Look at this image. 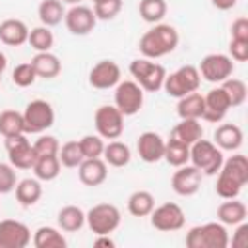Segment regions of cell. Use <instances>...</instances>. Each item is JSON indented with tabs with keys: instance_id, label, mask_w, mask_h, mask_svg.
<instances>
[{
	"instance_id": "6da1fadb",
	"label": "cell",
	"mask_w": 248,
	"mask_h": 248,
	"mask_svg": "<svg viewBox=\"0 0 248 248\" xmlns=\"http://www.w3.org/2000/svg\"><path fill=\"white\" fill-rule=\"evenodd\" d=\"M217 174H219L217 184H215L217 196L223 200L238 198L242 186H246V182H248V159H246V155L234 153L229 159H223V165H221Z\"/></svg>"
},
{
	"instance_id": "7a4b0ae2",
	"label": "cell",
	"mask_w": 248,
	"mask_h": 248,
	"mask_svg": "<svg viewBox=\"0 0 248 248\" xmlns=\"http://www.w3.org/2000/svg\"><path fill=\"white\" fill-rule=\"evenodd\" d=\"M178 31L169 25V23H153V27L149 31H145L138 43L140 52L143 54V58H163L167 54H170L176 46H178Z\"/></svg>"
},
{
	"instance_id": "3957f363",
	"label": "cell",
	"mask_w": 248,
	"mask_h": 248,
	"mask_svg": "<svg viewBox=\"0 0 248 248\" xmlns=\"http://www.w3.org/2000/svg\"><path fill=\"white\" fill-rule=\"evenodd\" d=\"M229 232L227 227L219 221L196 225L186 232V246L188 248H227L229 246Z\"/></svg>"
},
{
	"instance_id": "277c9868",
	"label": "cell",
	"mask_w": 248,
	"mask_h": 248,
	"mask_svg": "<svg viewBox=\"0 0 248 248\" xmlns=\"http://www.w3.org/2000/svg\"><path fill=\"white\" fill-rule=\"evenodd\" d=\"M130 74L134 81L147 93H157L163 89L167 70L163 64L153 62L151 58H136L130 62Z\"/></svg>"
},
{
	"instance_id": "5b68a950",
	"label": "cell",
	"mask_w": 248,
	"mask_h": 248,
	"mask_svg": "<svg viewBox=\"0 0 248 248\" xmlns=\"http://www.w3.org/2000/svg\"><path fill=\"white\" fill-rule=\"evenodd\" d=\"M190 163L205 176H215L223 165V151L209 140L200 138L190 145Z\"/></svg>"
},
{
	"instance_id": "8992f818",
	"label": "cell",
	"mask_w": 248,
	"mask_h": 248,
	"mask_svg": "<svg viewBox=\"0 0 248 248\" xmlns=\"http://www.w3.org/2000/svg\"><path fill=\"white\" fill-rule=\"evenodd\" d=\"M200 83H202V76L198 72V66L186 64V66H180L178 70H174L172 74H167L163 89L169 97L180 99L188 93L198 91Z\"/></svg>"
},
{
	"instance_id": "52a82bcc",
	"label": "cell",
	"mask_w": 248,
	"mask_h": 248,
	"mask_svg": "<svg viewBox=\"0 0 248 248\" xmlns=\"http://www.w3.org/2000/svg\"><path fill=\"white\" fill-rule=\"evenodd\" d=\"M122 215L114 203H97L85 213V225L95 234H110L120 227Z\"/></svg>"
},
{
	"instance_id": "ba28073f",
	"label": "cell",
	"mask_w": 248,
	"mask_h": 248,
	"mask_svg": "<svg viewBox=\"0 0 248 248\" xmlns=\"http://www.w3.org/2000/svg\"><path fill=\"white\" fill-rule=\"evenodd\" d=\"M21 114H23L25 134H43L54 124V108L45 99H33L31 103L25 105V110Z\"/></svg>"
},
{
	"instance_id": "9c48e42d",
	"label": "cell",
	"mask_w": 248,
	"mask_h": 248,
	"mask_svg": "<svg viewBox=\"0 0 248 248\" xmlns=\"http://www.w3.org/2000/svg\"><path fill=\"white\" fill-rule=\"evenodd\" d=\"M114 107L124 116H134L143 107V89L134 79H120L114 85Z\"/></svg>"
},
{
	"instance_id": "30bf717a",
	"label": "cell",
	"mask_w": 248,
	"mask_h": 248,
	"mask_svg": "<svg viewBox=\"0 0 248 248\" xmlns=\"http://www.w3.org/2000/svg\"><path fill=\"white\" fill-rule=\"evenodd\" d=\"M4 147L8 151V159H10L12 167H16L19 170H31L33 169L37 155L33 151V143L27 140V134L4 138Z\"/></svg>"
},
{
	"instance_id": "8fae6325",
	"label": "cell",
	"mask_w": 248,
	"mask_h": 248,
	"mask_svg": "<svg viewBox=\"0 0 248 248\" xmlns=\"http://www.w3.org/2000/svg\"><path fill=\"white\" fill-rule=\"evenodd\" d=\"M198 72L200 76L209 81V83H221L225 81L227 78L232 76L234 72V62L229 54H223V52H211V54H205L198 66Z\"/></svg>"
},
{
	"instance_id": "7c38bea8",
	"label": "cell",
	"mask_w": 248,
	"mask_h": 248,
	"mask_svg": "<svg viewBox=\"0 0 248 248\" xmlns=\"http://www.w3.org/2000/svg\"><path fill=\"white\" fill-rule=\"evenodd\" d=\"M95 130L103 140H118L124 132V114L114 105H103L93 116Z\"/></svg>"
},
{
	"instance_id": "4fadbf2b",
	"label": "cell",
	"mask_w": 248,
	"mask_h": 248,
	"mask_svg": "<svg viewBox=\"0 0 248 248\" xmlns=\"http://www.w3.org/2000/svg\"><path fill=\"white\" fill-rule=\"evenodd\" d=\"M149 221H151L153 229H157L161 232H172V231H180L184 227L186 215L178 203L165 202V203L153 207V211L149 213Z\"/></svg>"
},
{
	"instance_id": "5bb4252c",
	"label": "cell",
	"mask_w": 248,
	"mask_h": 248,
	"mask_svg": "<svg viewBox=\"0 0 248 248\" xmlns=\"http://www.w3.org/2000/svg\"><path fill=\"white\" fill-rule=\"evenodd\" d=\"M31 242V231L17 219L0 221V248H25Z\"/></svg>"
},
{
	"instance_id": "9a60e30c",
	"label": "cell",
	"mask_w": 248,
	"mask_h": 248,
	"mask_svg": "<svg viewBox=\"0 0 248 248\" xmlns=\"http://www.w3.org/2000/svg\"><path fill=\"white\" fill-rule=\"evenodd\" d=\"M202 170H198L194 165H182V167H176L172 178H170V186L174 190V194L182 196V198H190L194 196L200 186H202Z\"/></svg>"
},
{
	"instance_id": "2e32d148",
	"label": "cell",
	"mask_w": 248,
	"mask_h": 248,
	"mask_svg": "<svg viewBox=\"0 0 248 248\" xmlns=\"http://www.w3.org/2000/svg\"><path fill=\"white\" fill-rule=\"evenodd\" d=\"M203 107H205V108H203L202 120L211 122V124H219V122L227 116V112H229V108H231V101H229L225 89H223L221 85H217V87L209 89V91L203 95Z\"/></svg>"
},
{
	"instance_id": "e0dca14e",
	"label": "cell",
	"mask_w": 248,
	"mask_h": 248,
	"mask_svg": "<svg viewBox=\"0 0 248 248\" xmlns=\"http://www.w3.org/2000/svg\"><path fill=\"white\" fill-rule=\"evenodd\" d=\"M64 23H66V29L72 33V35H78V37H83V35H89L97 23V17L93 14V8H87V6H81V4H76L72 6L66 16H64Z\"/></svg>"
},
{
	"instance_id": "ac0fdd59",
	"label": "cell",
	"mask_w": 248,
	"mask_h": 248,
	"mask_svg": "<svg viewBox=\"0 0 248 248\" xmlns=\"http://www.w3.org/2000/svg\"><path fill=\"white\" fill-rule=\"evenodd\" d=\"M122 70L114 60H99L89 70V85L95 89H110L120 81Z\"/></svg>"
},
{
	"instance_id": "d6986e66",
	"label": "cell",
	"mask_w": 248,
	"mask_h": 248,
	"mask_svg": "<svg viewBox=\"0 0 248 248\" xmlns=\"http://www.w3.org/2000/svg\"><path fill=\"white\" fill-rule=\"evenodd\" d=\"M138 155L143 163H157L163 159V153H165V140L161 138V134L157 132H143L140 134L138 138Z\"/></svg>"
},
{
	"instance_id": "ffe728a7",
	"label": "cell",
	"mask_w": 248,
	"mask_h": 248,
	"mask_svg": "<svg viewBox=\"0 0 248 248\" xmlns=\"http://www.w3.org/2000/svg\"><path fill=\"white\" fill-rule=\"evenodd\" d=\"M108 165L103 161V157H95V159H83L78 167V176H79V182L85 184V186H101L107 176H108Z\"/></svg>"
},
{
	"instance_id": "44dd1931",
	"label": "cell",
	"mask_w": 248,
	"mask_h": 248,
	"mask_svg": "<svg viewBox=\"0 0 248 248\" xmlns=\"http://www.w3.org/2000/svg\"><path fill=\"white\" fill-rule=\"evenodd\" d=\"M244 141L242 128L236 124H219L213 132V143L221 151H238Z\"/></svg>"
},
{
	"instance_id": "7402d4cb",
	"label": "cell",
	"mask_w": 248,
	"mask_h": 248,
	"mask_svg": "<svg viewBox=\"0 0 248 248\" xmlns=\"http://www.w3.org/2000/svg\"><path fill=\"white\" fill-rule=\"evenodd\" d=\"M29 37V27L25 25V21L16 19V17H8L0 23V41L8 46H21L27 43Z\"/></svg>"
},
{
	"instance_id": "603a6c76",
	"label": "cell",
	"mask_w": 248,
	"mask_h": 248,
	"mask_svg": "<svg viewBox=\"0 0 248 248\" xmlns=\"http://www.w3.org/2000/svg\"><path fill=\"white\" fill-rule=\"evenodd\" d=\"M246 215H248V209L244 205V202L236 200V198H231V200H225L219 207H217V221L223 223L225 227H236L238 223L246 221Z\"/></svg>"
},
{
	"instance_id": "cb8c5ba5",
	"label": "cell",
	"mask_w": 248,
	"mask_h": 248,
	"mask_svg": "<svg viewBox=\"0 0 248 248\" xmlns=\"http://www.w3.org/2000/svg\"><path fill=\"white\" fill-rule=\"evenodd\" d=\"M31 64L35 68L37 78H45V79H54L60 72H62V64L60 58L56 54H52L50 50L46 52H37L31 58Z\"/></svg>"
},
{
	"instance_id": "d4e9b609",
	"label": "cell",
	"mask_w": 248,
	"mask_h": 248,
	"mask_svg": "<svg viewBox=\"0 0 248 248\" xmlns=\"http://www.w3.org/2000/svg\"><path fill=\"white\" fill-rule=\"evenodd\" d=\"M170 138H174L186 145H192L194 141L203 138V126L196 118H180V122L170 130Z\"/></svg>"
},
{
	"instance_id": "484cf974",
	"label": "cell",
	"mask_w": 248,
	"mask_h": 248,
	"mask_svg": "<svg viewBox=\"0 0 248 248\" xmlns=\"http://www.w3.org/2000/svg\"><path fill=\"white\" fill-rule=\"evenodd\" d=\"M43 196V186L39 178H23L16 184V200L23 207L35 205Z\"/></svg>"
},
{
	"instance_id": "4316f807",
	"label": "cell",
	"mask_w": 248,
	"mask_h": 248,
	"mask_svg": "<svg viewBox=\"0 0 248 248\" xmlns=\"http://www.w3.org/2000/svg\"><path fill=\"white\" fill-rule=\"evenodd\" d=\"M56 223L64 232H78L85 225V211L78 205H64L56 215Z\"/></svg>"
},
{
	"instance_id": "83f0119b",
	"label": "cell",
	"mask_w": 248,
	"mask_h": 248,
	"mask_svg": "<svg viewBox=\"0 0 248 248\" xmlns=\"http://www.w3.org/2000/svg\"><path fill=\"white\" fill-rule=\"evenodd\" d=\"M33 246L35 248H66L68 242L60 229L43 225L33 232Z\"/></svg>"
},
{
	"instance_id": "f1b7e54d",
	"label": "cell",
	"mask_w": 248,
	"mask_h": 248,
	"mask_svg": "<svg viewBox=\"0 0 248 248\" xmlns=\"http://www.w3.org/2000/svg\"><path fill=\"white\" fill-rule=\"evenodd\" d=\"M132 159V151L130 147L124 143V141H118V140H110L108 143H105V149H103V161L110 167H126Z\"/></svg>"
},
{
	"instance_id": "f546056e",
	"label": "cell",
	"mask_w": 248,
	"mask_h": 248,
	"mask_svg": "<svg viewBox=\"0 0 248 248\" xmlns=\"http://www.w3.org/2000/svg\"><path fill=\"white\" fill-rule=\"evenodd\" d=\"M203 95L194 91V93H188L184 97L178 99V105H176V112L180 118H196V120H202L203 116Z\"/></svg>"
},
{
	"instance_id": "4dcf8cb0",
	"label": "cell",
	"mask_w": 248,
	"mask_h": 248,
	"mask_svg": "<svg viewBox=\"0 0 248 248\" xmlns=\"http://www.w3.org/2000/svg\"><path fill=\"white\" fill-rule=\"evenodd\" d=\"M60 169L62 165L58 161V155H45V157H37L31 170L35 172V178H39L41 182H50L58 178Z\"/></svg>"
},
{
	"instance_id": "1f68e13d",
	"label": "cell",
	"mask_w": 248,
	"mask_h": 248,
	"mask_svg": "<svg viewBox=\"0 0 248 248\" xmlns=\"http://www.w3.org/2000/svg\"><path fill=\"white\" fill-rule=\"evenodd\" d=\"M155 207V198L147 190H136L128 198V211L134 217H147Z\"/></svg>"
},
{
	"instance_id": "d6a6232c",
	"label": "cell",
	"mask_w": 248,
	"mask_h": 248,
	"mask_svg": "<svg viewBox=\"0 0 248 248\" xmlns=\"http://www.w3.org/2000/svg\"><path fill=\"white\" fill-rule=\"evenodd\" d=\"M37 16H39L43 25L54 27L64 19L66 10H64V4L60 0H43L37 8Z\"/></svg>"
},
{
	"instance_id": "836d02e7",
	"label": "cell",
	"mask_w": 248,
	"mask_h": 248,
	"mask_svg": "<svg viewBox=\"0 0 248 248\" xmlns=\"http://www.w3.org/2000/svg\"><path fill=\"white\" fill-rule=\"evenodd\" d=\"M163 159L170 165V167H182L190 161V145L174 140V138H169L165 141V153H163Z\"/></svg>"
},
{
	"instance_id": "e575fe53",
	"label": "cell",
	"mask_w": 248,
	"mask_h": 248,
	"mask_svg": "<svg viewBox=\"0 0 248 248\" xmlns=\"http://www.w3.org/2000/svg\"><path fill=\"white\" fill-rule=\"evenodd\" d=\"M0 134L4 138L10 136H17V134H25V124H23V114L14 110V108H6L0 112Z\"/></svg>"
},
{
	"instance_id": "d590c367",
	"label": "cell",
	"mask_w": 248,
	"mask_h": 248,
	"mask_svg": "<svg viewBox=\"0 0 248 248\" xmlns=\"http://www.w3.org/2000/svg\"><path fill=\"white\" fill-rule=\"evenodd\" d=\"M138 12L143 21L161 23V19L167 16V2L165 0H140Z\"/></svg>"
},
{
	"instance_id": "8d00e7d4",
	"label": "cell",
	"mask_w": 248,
	"mask_h": 248,
	"mask_svg": "<svg viewBox=\"0 0 248 248\" xmlns=\"http://www.w3.org/2000/svg\"><path fill=\"white\" fill-rule=\"evenodd\" d=\"M27 43H29L31 48H35L37 52H46V50H50V48L54 46V35H52V31H50V27L39 25V27L29 29Z\"/></svg>"
},
{
	"instance_id": "74e56055",
	"label": "cell",
	"mask_w": 248,
	"mask_h": 248,
	"mask_svg": "<svg viewBox=\"0 0 248 248\" xmlns=\"http://www.w3.org/2000/svg\"><path fill=\"white\" fill-rule=\"evenodd\" d=\"M219 85L225 89V93H227V97L231 101V108L244 105V101L248 97V87H246V83L242 79H238V78H227Z\"/></svg>"
},
{
	"instance_id": "f35d334b",
	"label": "cell",
	"mask_w": 248,
	"mask_h": 248,
	"mask_svg": "<svg viewBox=\"0 0 248 248\" xmlns=\"http://www.w3.org/2000/svg\"><path fill=\"white\" fill-rule=\"evenodd\" d=\"M58 161L66 169H78L79 167V163L83 161V155H81V149H79L78 140H72V141H66V143L60 145V149H58Z\"/></svg>"
},
{
	"instance_id": "ab89813d",
	"label": "cell",
	"mask_w": 248,
	"mask_h": 248,
	"mask_svg": "<svg viewBox=\"0 0 248 248\" xmlns=\"http://www.w3.org/2000/svg\"><path fill=\"white\" fill-rule=\"evenodd\" d=\"M79 149L83 159H95V157H103V149H105V141L99 134H85L83 138L78 140Z\"/></svg>"
},
{
	"instance_id": "60d3db41",
	"label": "cell",
	"mask_w": 248,
	"mask_h": 248,
	"mask_svg": "<svg viewBox=\"0 0 248 248\" xmlns=\"http://www.w3.org/2000/svg\"><path fill=\"white\" fill-rule=\"evenodd\" d=\"M35 79H37V74H35V68L31 62H21L12 72V81L17 87H29L35 83Z\"/></svg>"
},
{
	"instance_id": "b9f144b4",
	"label": "cell",
	"mask_w": 248,
	"mask_h": 248,
	"mask_svg": "<svg viewBox=\"0 0 248 248\" xmlns=\"http://www.w3.org/2000/svg\"><path fill=\"white\" fill-rule=\"evenodd\" d=\"M122 10V0H103V2H97L93 4V14L97 19H103V21H108V19H114Z\"/></svg>"
},
{
	"instance_id": "7bdbcfd3",
	"label": "cell",
	"mask_w": 248,
	"mask_h": 248,
	"mask_svg": "<svg viewBox=\"0 0 248 248\" xmlns=\"http://www.w3.org/2000/svg\"><path fill=\"white\" fill-rule=\"evenodd\" d=\"M58 149H60V143L54 136H46V134H41L35 143H33V151L37 157H45V155H58Z\"/></svg>"
},
{
	"instance_id": "ee69618b",
	"label": "cell",
	"mask_w": 248,
	"mask_h": 248,
	"mask_svg": "<svg viewBox=\"0 0 248 248\" xmlns=\"http://www.w3.org/2000/svg\"><path fill=\"white\" fill-rule=\"evenodd\" d=\"M17 172L10 163H0V194H10L16 190Z\"/></svg>"
},
{
	"instance_id": "f6af8a7d",
	"label": "cell",
	"mask_w": 248,
	"mask_h": 248,
	"mask_svg": "<svg viewBox=\"0 0 248 248\" xmlns=\"http://www.w3.org/2000/svg\"><path fill=\"white\" fill-rule=\"evenodd\" d=\"M229 56L232 58V62H246L248 60V41L231 39V43H229Z\"/></svg>"
},
{
	"instance_id": "bcb514c9",
	"label": "cell",
	"mask_w": 248,
	"mask_h": 248,
	"mask_svg": "<svg viewBox=\"0 0 248 248\" xmlns=\"http://www.w3.org/2000/svg\"><path fill=\"white\" fill-rule=\"evenodd\" d=\"M231 39H242L248 41V19L246 17H236L231 25Z\"/></svg>"
},
{
	"instance_id": "7dc6e473",
	"label": "cell",
	"mask_w": 248,
	"mask_h": 248,
	"mask_svg": "<svg viewBox=\"0 0 248 248\" xmlns=\"http://www.w3.org/2000/svg\"><path fill=\"white\" fill-rule=\"evenodd\" d=\"M229 242H232V246H236V248L248 246V225L244 221L236 225V231L232 234V240H229Z\"/></svg>"
},
{
	"instance_id": "c3c4849f",
	"label": "cell",
	"mask_w": 248,
	"mask_h": 248,
	"mask_svg": "<svg viewBox=\"0 0 248 248\" xmlns=\"http://www.w3.org/2000/svg\"><path fill=\"white\" fill-rule=\"evenodd\" d=\"M209 2H211L213 8H217L221 12H227V10H232L238 0H209Z\"/></svg>"
},
{
	"instance_id": "681fc988",
	"label": "cell",
	"mask_w": 248,
	"mask_h": 248,
	"mask_svg": "<svg viewBox=\"0 0 248 248\" xmlns=\"http://www.w3.org/2000/svg\"><path fill=\"white\" fill-rule=\"evenodd\" d=\"M95 236H97L93 240L95 246H107V248H114L116 246V242L110 238V234H95Z\"/></svg>"
},
{
	"instance_id": "f907efd6",
	"label": "cell",
	"mask_w": 248,
	"mask_h": 248,
	"mask_svg": "<svg viewBox=\"0 0 248 248\" xmlns=\"http://www.w3.org/2000/svg\"><path fill=\"white\" fill-rule=\"evenodd\" d=\"M6 66H8V60H6V54L0 52V81H2V76L6 72Z\"/></svg>"
},
{
	"instance_id": "816d5d0a",
	"label": "cell",
	"mask_w": 248,
	"mask_h": 248,
	"mask_svg": "<svg viewBox=\"0 0 248 248\" xmlns=\"http://www.w3.org/2000/svg\"><path fill=\"white\" fill-rule=\"evenodd\" d=\"M62 4H70V6H76V4H81L83 0H60Z\"/></svg>"
},
{
	"instance_id": "f5cc1de1",
	"label": "cell",
	"mask_w": 248,
	"mask_h": 248,
	"mask_svg": "<svg viewBox=\"0 0 248 248\" xmlns=\"http://www.w3.org/2000/svg\"><path fill=\"white\" fill-rule=\"evenodd\" d=\"M91 2H93V4H97V2H103V0H91Z\"/></svg>"
}]
</instances>
